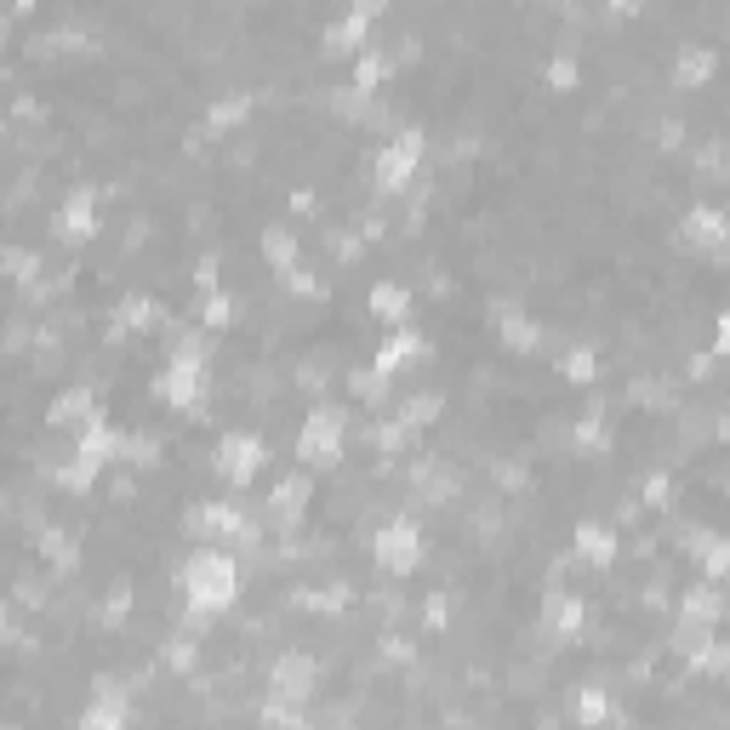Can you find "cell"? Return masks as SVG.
Returning a JSON list of instances; mask_svg holds the SVG:
<instances>
[{"mask_svg": "<svg viewBox=\"0 0 730 730\" xmlns=\"http://www.w3.org/2000/svg\"><path fill=\"white\" fill-rule=\"evenodd\" d=\"M183 611L194 622H212V616H228V605L240 600V566H235V554H228V543H206V548H194L183 559Z\"/></svg>", "mask_w": 730, "mask_h": 730, "instance_id": "6da1fadb", "label": "cell"}, {"mask_svg": "<svg viewBox=\"0 0 730 730\" xmlns=\"http://www.w3.org/2000/svg\"><path fill=\"white\" fill-rule=\"evenodd\" d=\"M154 394L172 411H201V400H206V343L194 337V331H172V359L160 365Z\"/></svg>", "mask_w": 730, "mask_h": 730, "instance_id": "7a4b0ae2", "label": "cell"}, {"mask_svg": "<svg viewBox=\"0 0 730 730\" xmlns=\"http://www.w3.org/2000/svg\"><path fill=\"white\" fill-rule=\"evenodd\" d=\"M343 434H348V417L337 406H314L297 428V457H303V469H331V462H343Z\"/></svg>", "mask_w": 730, "mask_h": 730, "instance_id": "3957f363", "label": "cell"}, {"mask_svg": "<svg viewBox=\"0 0 730 730\" xmlns=\"http://www.w3.org/2000/svg\"><path fill=\"white\" fill-rule=\"evenodd\" d=\"M372 559H377V571H388V577H411V571L422 566V530H417V519L400 514V519L377 525Z\"/></svg>", "mask_w": 730, "mask_h": 730, "instance_id": "277c9868", "label": "cell"}, {"mask_svg": "<svg viewBox=\"0 0 730 730\" xmlns=\"http://www.w3.org/2000/svg\"><path fill=\"white\" fill-rule=\"evenodd\" d=\"M422 131L417 126H406V131H394V138L377 149V160H372V178H377V189L383 194H400L411 178H417V165H422Z\"/></svg>", "mask_w": 730, "mask_h": 730, "instance_id": "5b68a950", "label": "cell"}, {"mask_svg": "<svg viewBox=\"0 0 730 730\" xmlns=\"http://www.w3.org/2000/svg\"><path fill=\"white\" fill-rule=\"evenodd\" d=\"M719 622H724V593H719L713 582L685 588V600H679V645H685V651L708 645Z\"/></svg>", "mask_w": 730, "mask_h": 730, "instance_id": "8992f818", "label": "cell"}, {"mask_svg": "<svg viewBox=\"0 0 730 730\" xmlns=\"http://www.w3.org/2000/svg\"><path fill=\"white\" fill-rule=\"evenodd\" d=\"M679 246L696 251V257L724 262L730 257V212H719V206H690L685 223H679Z\"/></svg>", "mask_w": 730, "mask_h": 730, "instance_id": "52a82bcc", "label": "cell"}, {"mask_svg": "<svg viewBox=\"0 0 730 730\" xmlns=\"http://www.w3.org/2000/svg\"><path fill=\"white\" fill-rule=\"evenodd\" d=\"M189 530L206 543H240V548H257V530L246 525L240 503H201L189 514Z\"/></svg>", "mask_w": 730, "mask_h": 730, "instance_id": "ba28073f", "label": "cell"}, {"mask_svg": "<svg viewBox=\"0 0 730 730\" xmlns=\"http://www.w3.org/2000/svg\"><path fill=\"white\" fill-rule=\"evenodd\" d=\"M262 457H269V445H262V434H246V428H235V434H223L217 445V474L228 485H251L262 474Z\"/></svg>", "mask_w": 730, "mask_h": 730, "instance_id": "9c48e42d", "label": "cell"}, {"mask_svg": "<svg viewBox=\"0 0 730 730\" xmlns=\"http://www.w3.org/2000/svg\"><path fill=\"white\" fill-rule=\"evenodd\" d=\"M320 685V662L309 651H286L275 656V668H269V696H280V702H309Z\"/></svg>", "mask_w": 730, "mask_h": 730, "instance_id": "30bf717a", "label": "cell"}, {"mask_svg": "<svg viewBox=\"0 0 730 730\" xmlns=\"http://www.w3.org/2000/svg\"><path fill=\"white\" fill-rule=\"evenodd\" d=\"M383 12V0H354V7L325 29V52H337V57H359L365 46H372V23Z\"/></svg>", "mask_w": 730, "mask_h": 730, "instance_id": "8fae6325", "label": "cell"}, {"mask_svg": "<svg viewBox=\"0 0 730 730\" xmlns=\"http://www.w3.org/2000/svg\"><path fill=\"white\" fill-rule=\"evenodd\" d=\"M52 228H57L63 246H86L97 235V194L92 189H69L63 206H57V217H52Z\"/></svg>", "mask_w": 730, "mask_h": 730, "instance_id": "7c38bea8", "label": "cell"}, {"mask_svg": "<svg viewBox=\"0 0 730 730\" xmlns=\"http://www.w3.org/2000/svg\"><path fill=\"white\" fill-rule=\"evenodd\" d=\"M126 719H131V696H126V685H120V679H97V690H92V702H86L80 724H86V730H120Z\"/></svg>", "mask_w": 730, "mask_h": 730, "instance_id": "4fadbf2b", "label": "cell"}, {"mask_svg": "<svg viewBox=\"0 0 730 730\" xmlns=\"http://www.w3.org/2000/svg\"><path fill=\"white\" fill-rule=\"evenodd\" d=\"M309 496H314V480H309V469H297V474L275 480V491H269V519H275L280 530H291L297 519H303Z\"/></svg>", "mask_w": 730, "mask_h": 730, "instance_id": "5bb4252c", "label": "cell"}, {"mask_svg": "<svg viewBox=\"0 0 730 730\" xmlns=\"http://www.w3.org/2000/svg\"><path fill=\"white\" fill-rule=\"evenodd\" d=\"M685 554L696 559V566H702V577H708V582L730 577V537H719V530L690 525V530H685Z\"/></svg>", "mask_w": 730, "mask_h": 730, "instance_id": "9a60e30c", "label": "cell"}, {"mask_svg": "<svg viewBox=\"0 0 730 730\" xmlns=\"http://www.w3.org/2000/svg\"><path fill=\"white\" fill-rule=\"evenodd\" d=\"M543 622L554 627L559 640H577L582 622H588V605L577 600V593H566V588H548L543 593Z\"/></svg>", "mask_w": 730, "mask_h": 730, "instance_id": "2e32d148", "label": "cell"}, {"mask_svg": "<svg viewBox=\"0 0 730 730\" xmlns=\"http://www.w3.org/2000/svg\"><path fill=\"white\" fill-rule=\"evenodd\" d=\"M491 314H496V331H503V343H508V348H519V354L543 348V325H537V320H525L514 303H496Z\"/></svg>", "mask_w": 730, "mask_h": 730, "instance_id": "e0dca14e", "label": "cell"}, {"mask_svg": "<svg viewBox=\"0 0 730 730\" xmlns=\"http://www.w3.org/2000/svg\"><path fill=\"white\" fill-rule=\"evenodd\" d=\"M417 354H422V337H417L411 325H394V337L377 348V359H372V365H377V372H388V377H400Z\"/></svg>", "mask_w": 730, "mask_h": 730, "instance_id": "ac0fdd59", "label": "cell"}, {"mask_svg": "<svg viewBox=\"0 0 730 730\" xmlns=\"http://www.w3.org/2000/svg\"><path fill=\"white\" fill-rule=\"evenodd\" d=\"M365 303H372V314H377L383 325H406V320H411V291H406L400 280H377Z\"/></svg>", "mask_w": 730, "mask_h": 730, "instance_id": "d6986e66", "label": "cell"}, {"mask_svg": "<svg viewBox=\"0 0 730 730\" xmlns=\"http://www.w3.org/2000/svg\"><path fill=\"white\" fill-rule=\"evenodd\" d=\"M713 69H719L713 46H685V52L674 57V86L696 92V86H708V80H713Z\"/></svg>", "mask_w": 730, "mask_h": 730, "instance_id": "ffe728a7", "label": "cell"}, {"mask_svg": "<svg viewBox=\"0 0 730 730\" xmlns=\"http://www.w3.org/2000/svg\"><path fill=\"white\" fill-rule=\"evenodd\" d=\"M577 559H588V566H611L616 559V530L600 525V519H582L577 525Z\"/></svg>", "mask_w": 730, "mask_h": 730, "instance_id": "44dd1931", "label": "cell"}, {"mask_svg": "<svg viewBox=\"0 0 730 730\" xmlns=\"http://www.w3.org/2000/svg\"><path fill=\"white\" fill-rule=\"evenodd\" d=\"M92 417H97L92 388H63L57 400H52V411H46V422H57V428H86Z\"/></svg>", "mask_w": 730, "mask_h": 730, "instance_id": "7402d4cb", "label": "cell"}, {"mask_svg": "<svg viewBox=\"0 0 730 730\" xmlns=\"http://www.w3.org/2000/svg\"><path fill=\"white\" fill-rule=\"evenodd\" d=\"M262 257H269V269L286 280L291 269H303V257H297V235H291V228H262Z\"/></svg>", "mask_w": 730, "mask_h": 730, "instance_id": "603a6c76", "label": "cell"}, {"mask_svg": "<svg viewBox=\"0 0 730 730\" xmlns=\"http://www.w3.org/2000/svg\"><path fill=\"white\" fill-rule=\"evenodd\" d=\"M75 451H80V457H92V462H109V457H120V434H115V428H109L104 417H92V422L80 428Z\"/></svg>", "mask_w": 730, "mask_h": 730, "instance_id": "cb8c5ba5", "label": "cell"}, {"mask_svg": "<svg viewBox=\"0 0 730 730\" xmlns=\"http://www.w3.org/2000/svg\"><path fill=\"white\" fill-rule=\"evenodd\" d=\"M394 69H400V57H388V52H377V46H365V52L354 57V86H359V92H377Z\"/></svg>", "mask_w": 730, "mask_h": 730, "instance_id": "d4e9b609", "label": "cell"}, {"mask_svg": "<svg viewBox=\"0 0 730 730\" xmlns=\"http://www.w3.org/2000/svg\"><path fill=\"white\" fill-rule=\"evenodd\" d=\"M35 548H41V559H52L57 571H75V566H80L75 537H69V530H57V525H41V530H35Z\"/></svg>", "mask_w": 730, "mask_h": 730, "instance_id": "484cf974", "label": "cell"}, {"mask_svg": "<svg viewBox=\"0 0 730 730\" xmlns=\"http://www.w3.org/2000/svg\"><path fill=\"white\" fill-rule=\"evenodd\" d=\"M246 115H251V92H235V97H217L206 126L212 131H235V126H246Z\"/></svg>", "mask_w": 730, "mask_h": 730, "instance_id": "4316f807", "label": "cell"}, {"mask_svg": "<svg viewBox=\"0 0 730 730\" xmlns=\"http://www.w3.org/2000/svg\"><path fill=\"white\" fill-rule=\"evenodd\" d=\"M690 668L696 674H713V679H730V640H708L690 651Z\"/></svg>", "mask_w": 730, "mask_h": 730, "instance_id": "83f0119b", "label": "cell"}, {"mask_svg": "<svg viewBox=\"0 0 730 730\" xmlns=\"http://www.w3.org/2000/svg\"><path fill=\"white\" fill-rule=\"evenodd\" d=\"M154 303H149V297H126V303H120V314H115V331H109V337H126V331L131 325H138V331H149L154 325Z\"/></svg>", "mask_w": 730, "mask_h": 730, "instance_id": "f1b7e54d", "label": "cell"}, {"mask_svg": "<svg viewBox=\"0 0 730 730\" xmlns=\"http://www.w3.org/2000/svg\"><path fill=\"white\" fill-rule=\"evenodd\" d=\"M97 474H104V462H92V457H80V451H75V457L57 469V485H63V491H92V480H97Z\"/></svg>", "mask_w": 730, "mask_h": 730, "instance_id": "f546056e", "label": "cell"}, {"mask_svg": "<svg viewBox=\"0 0 730 730\" xmlns=\"http://www.w3.org/2000/svg\"><path fill=\"white\" fill-rule=\"evenodd\" d=\"M201 320H206L212 331L235 325V320H240V297H228V291H206V303H201Z\"/></svg>", "mask_w": 730, "mask_h": 730, "instance_id": "4dcf8cb0", "label": "cell"}, {"mask_svg": "<svg viewBox=\"0 0 730 730\" xmlns=\"http://www.w3.org/2000/svg\"><path fill=\"white\" fill-rule=\"evenodd\" d=\"M120 462H131V469H154V462H160V440L154 434H120Z\"/></svg>", "mask_w": 730, "mask_h": 730, "instance_id": "1f68e13d", "label": "cell"}, {"mask_svg": "<svg viewBox=\"0 0 730 730\" xmlns=\"http://www.w3.org/2000/svg\"><path fill=\"white\" fill-rule=\"evenodd\" d=\"M388 383H394V377H388V372H377V365H365V372H348V388L359 394V400H365V406H377V400H388Z\"/></svg>", "mask_w": 730, "mask_h": 730, "instance_id": "d6a6232c", "label": "cell"}, {"mask_svg": "<svg viewBox=\"0 0 730 730\" xmlns=\"http://www.w3.org/2000/svg\"><path fill=\"white\" fill-rule=\"evenodd\" d=\"M331 109H337L343 120H365V115H372V92H359V86L348 80V86L331 92Z\"/></svg>", "mask_w": 730, "mask_h": 730, "instance_id": "836d02e7", "label": "cell"}, {"mask_svg": "<svg viewBox=\"0 0 730 730\" xmlns=\"http://www.w3.org/2000/svg\"><path fill=\"white\" fill-rule=\"evenodd\" d=\"M7 275L18 286L35 291V275H41V251H29V246H7Z\"/></svg>", "mask_w": 730, "mask_h": 730, "instance_id": "e575fe53", "label": "cell"}, {"mask_svg": "<svg viewBox=\"0 0 730 730\" xmlns=\"http://www.w3.org/2000/svg\"><path fill=\"white\" fill-rule=\"evenodd\" d=\"M440 406H445V400H440V394H411V400L400 406V417H406L411 428H428V422H434V417H440Z\"/></svg>", "mask_w": 730, "mask_h": 730, "instance_id": "d590c367", "label": "cell"}, {"mask_svg": "<svg viewBox=\"0 0 730 730\" xmlns=\"http://www.w3.org/2000/svg\"><path fill=\"white\" fill-rule=\"evenodd\" d=\"M577 719H582V724H593V719H611V696H605L600 685L577 690Z\"/></svg>", "mask_w": 730, "mask_h": 730, "instance_id": "8d00e7d4", "label": "cell"}, {"mask_svg": "<svg viewBox=\"0 0 730 730\" xmlns=\"http://www.w3.org/2000/svg\"><path fill=\"white\" fill-rule=\"evenodd\" d=\"M160 656H165V668H172V674H189V668H194V656H201V645L178 634V640H165V651H160Z\"/></svg>", "mask_w": 730, "mask_h": 730, "instance_id": "74e56055", "label": "cell"}, {"mask_svg": "<svg viewBox=\"0 0 730 730\" xmlns=\"http://www.w3.org/2000/svg\"><path fill=\"white\" fill-rule=\"evenodd\" d=\"M559 372H566V383H593V377H600V359H593L588 348H571Z\"/></svg>", "mask_w": 730, "mask_h": 730, "instance_id": "f35d334b", "label": "cell"}, {"mask_svg": "<svg viewBox=\"0 0 730 730\" xmlns=\"http://www.w3.org/2000/svg\"><path fill=\"white\" fill-rule=\"evenodd\" d=\"M411 434H417V428H411L406 417H394V422H383V428H377V445L394 457V451H406V445H411Z\"/></svg>", "mask_w": 730, "mask_h": 730, "instance_id": "ab89813d", "label": "cell"}, {"mask_svg": "<svg viewBox=\"0 0 730 730\" xmlns=\"http://www.w3.org/2000/svg\"><path fill=\"white\" fill-rule=\"evenodd\" d=\"M126 611H131V588H126V582H115V588H109V600H104V622H109V627H120V622H126Z\"/></svg>", "mask_w": 730, "mask_h": 730, "instance_id": "60d3db41", "label": "cell"}, {"mask_svg": "<svg viewBox=\"0 0 730 730\" xmlns=\"http://www.w3.org/2000/svg\"><path fill=\"white\" fill-rule=\"evenodd\" d=\"M577 75H582V69H577V57H554V63H548V86H554V92H571Z\"/></svg>", "mask_w": 730, "mask_h": 730, "instance_id": "b9f144b4", "label": "cell"}, {"mask_svg": "<svg viewBox=\"0 0 730 730\" xmlns=\"http://www.w3.org/2000/svg\"><path fill=\"white\" fill-rule=\"evenodd\" d=\"M577 440H582V445H593V451H605V440H611V434H605V417H600V411L582 417V422H577Z\"/></svg>", "mask_w": 730, "mask_h": 730, "instance_id": "7bdbcfd3", "label": "cell"}, {"mask_svg": "<svg viewBox=\"0 0 730 730\" xmlns=\"http://www.w3.org/2000/svg\"><path fill=\"white\" fill-rule=\"evenodd\" d=\"M286 286H291L297 297H320V291H325V286H320L309 269H291V275H286Z\"/></svg>", "mask_w": 730, "mask_h": 730, "instance_id": "ee69618b", "label": "cell"}, {"mask_svg": "<svg viewBox=\"0 0 730 730\" xmlns=\"http://www.w3.org/2000/svg\"><path fill=\"white\" fill-rule=\"evenodd\" d=\"M422 616H428V627H445V616H451V605H445V593H428V605H422Z\"/></svg>", "mask_w": 730, "mask_h": 730, "instance_id": "f6af8a7d", "label": "cell"}, {"mask_svg": "<svg viewBox=\"0 0 730 730\" xmlns=\"http://www.w3.org/2000/svg\"><path fill=\"white\" fill-rule=\"evenodd\" d=\"M713 354L719 359H730V309L719 314V325H713Z\"/></svg>", "mask_w": 730, "mask_h": 730, "instance_id": "bcb514c9", "label": "cell"}, {"mask_svg": "<svg viewBox=\"0 0 730 730\" xmlns=\"http://www.w3.org/2000/svg\"><path fill=\"white\" fill-rule=\"evenodd\" d=\"M645 503H651V508H668V480H662V474L645 480Z\"/></svg>", "mask_w": 730, "mask_h": 730, "instance_id": "7dc6e473", "label": "cell"}, {"mask_svg": "<svg viewBox=\"0 0 730 730\" xmlns=\"http://www.w3.org/2000/svg\"><path fill=\"white\" fill-rule=\"evenodd\" d=\"M194 280H201L206 291H217V257H201V269H194Z\"/></svg>", "mask_w": 730, "mask_h": 730, "instance_id": "c3c4849f", "label": "cell"}, {"mask_svg": "<svg viewBox=\"0 0 730 730\" xmlns=\"http://www.w3.org/2000/svg\"><path fill=\"white\" fill-rule=\"evenodd\" d=\"M383 656H388V662H406V656H411V645H406L400 634H388V640H383Z\"/></svg>", "mask_w": 730, "mask_h": 730, "instance_id": "681fc988", "label": "cell"}, {"mask_svg": "<svg viewBox=\"0 0 730 730\" xmlns=\"http://www.w3.org/2000/svg\"><path fill=\"white\" fill-rule=\"evenodd\" d=\"M605 12H611V18H634L640 0H605Z\"/></svg>", "mask_w": 730, "mask_h": 730, "instance_id": "f907efd6", "label": "cell"}, {"mask_svg": "<svg viewBox=\"0 0 730 730\" xmlns=\"http://www.w3.org/2000/svg\"><path fill=\"white\" fill-rule=\"evenodd\" d=\"M12 7H18V12H35V7H41V0H12Z\"/></svg>", "mask_w": 730, "mask_h": 730, "instance_id": "816d5d0a", "label": "cell"}]
</instances>
